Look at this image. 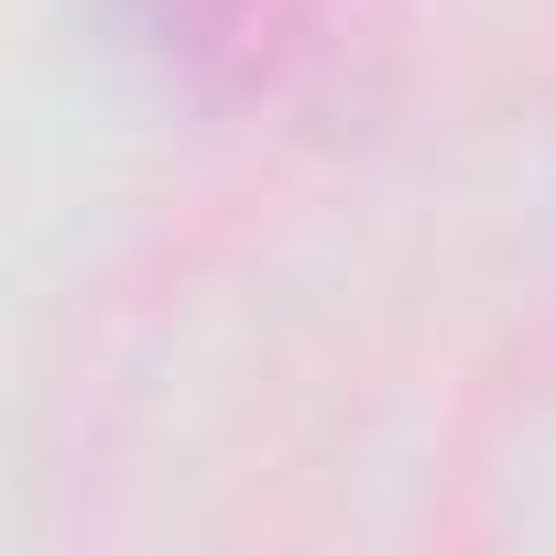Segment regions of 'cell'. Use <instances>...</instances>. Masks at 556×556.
Returning a JSON list of instances; mask_svg holds the SVG:
<instances>
[{
  "label": "cell",
  "mask_w": 556,
  "mask_h": 556,
  "mask_svg": "<svg viewBox=\"0 0 556 556\" xmlns=\"http://www.w3.org/2000/svg\"><path fill=\"white\" fill-rule=\"evenodd\" d=\"M131 45L207 110H240L262 88H285L306 34H317V0H121Z\"/></svg>",
  "instance_id": "cell-1"
}]
</instances>
